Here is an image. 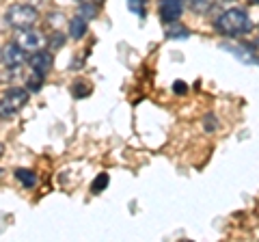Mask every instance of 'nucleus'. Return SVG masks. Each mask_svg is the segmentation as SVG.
<instances>
[{
    "label": "nucleus",
    "instance_id": "nucleus-1",
    "mask_svg": "<svg viewBox=\"0 0 259 242\" xmlns=\"http://www.w3.org/2000/svg\"><path fill=\"white\" fill-rule=\"evenodd\" d=\"M216 33H221L225 37H240L250 33L253 28V20L246 9H240V7H233V9H227L216 18L214 22Z\"/></svg>",
    "mask_w": 259,
    "mask_h": 242
},
{
    "label": "nucleus",
    "instance_id": "nucleus-2",
    "mask_svg": "<svg viewBox=\"0 0 259 242\" xmlns=\"http://www.w3.org/2000/svg\"><path fill=\"white\" fill-rule=\"evenodd\" d=\"M39 20V11L32 5H11L5 11V22L13 28H30Z\"/></svg>",
    "mask_w": 259,
    "mask_h": 242
},
{
    "label": "nucleus",
    "instance_id": "nucleus-3",
    "mask_svg": "<svg viewBox=\"0 0 259 242\" xmlns=\"http://www.w3.org/2000/svg\"><path fill=\"white\" fill-rule=\"evenodd\" d=\"M26 102H28V89H9L0 98V119L9 121L26 106Z\"/></svg>",
    "mask_w": 259,
    "mask_h": 242
},
{
    "label": "nucleus",
    "instance_id": "nucleus-4",
    "mask_svg": "<svg viewBox=\"0 0 259 242\" xmlns=\"http://www.w3.org/2000/svg\"><path fill=\"white\" fill-rule=\"evenodd\" d=\"M13 42L18 44L26 54H30V52L41 50V48L48 44V39L44 37V33H39V30H35V28L30 26V28H18V33H15Z\"/></svg>",
    "mask_w": 259,
    "mask_h": 242
},
{
    "label": "nucleus",
    "instance_id": "nucleus-5",
    "mask_svg": "<svg viewBox=\"0 0 259 242\" xmlns=\"http://www.w3.org/2000/svg\"><path fill=\"white\" fill-rule=\"evenodd\" d=\"M28 67H30V74H37V76H48L50 69L54 65V56L50 50H37V52H30L28 56Z\"/></svg>",
    "mask_w": 259,
    "mask_h": 242
},
{
    "label": "nucleus",
    "instance_id": "nucleus-6",
    "mask_svg": "<svg viewBox=\"0 0 259 242\" xmlns=\"http://www.w3.org/2000/svg\"><path fill=\"white\" fill-rule=\"evenodd\" d=\"M0 59H3L7 69H20L24 63H26V52H24L15 42H11L0 50Z\"/></svg>",
    "mask_w": 259,
    "mask_h": 242
},
{
    "label": "nucleus",
    "instance_id": "nucleus-7",
    "mask_svg": "<svg viewBox=\"0 0 259 242\" xmlns=\"http://www.w3.org/2000/svg\"><path fill=\"white\" fill-rule=\"evenodd\" d=\"M182 11H184V0H160L158 13H160V20L164 24L177 22L182 18Z\"/></svg>",
    "mask_w": 259,
    "mask_h": 242
},
{
    "label": "nucleus",
    "instance_id": "nucleus-8",
    "mask_svg": "<svg viewBox=\"0 0 259 242\" xmlns=\"http://www.w3.org/2000/svg\"><path fill=\"white\" fill-rule=\"evenodd\" d=\"M84 33H87V20L78 13L76 18L69 20V37L71 39H82Z\"/></svg>",
    "mask_w": 259,
    "mask_h": 242
},
{
    "label": "nucleus",
    "instance_id": "nucleus-9",
    "mask_svg": "<svg viewBox=\"0 0 259 242\" xmlns=\"http://www.w3.org/2000/svg\"><path fill=\"white\" fill-rule=\"evenodd\" d=\"M166 39H188L190 37V30L182 26V24H177V22H171L168 24V28H166V33H164Z\"/></svg>",
    "mask_w": 259,
    "mask_h": 242
},
{
    "label": "nucleus",
    "instance_id": "nucleus-10",
    "mask_svg": "<svg viewBox=\"0 0 259 242\" xmlns=\"http://www.w3.org/2000/svg\"><path fill=\"white\" fill-rule=\"evenodd\" d=\"M15 177H18L20 184L26 188L37 186V175H35V171H30V169H18V171H15Z\"/></svg>",
    "mask_w": 259,
    "mask_h": 242
},
{
    "label": "nucleus",
    "instance_id": "nucleus-11",
    "mask_svg": "<svg viewBox=\"0 0 259 242\" xmlns=\"http://www.w3.org/2000/svg\"><path fill=\"white\" fill-rule=\"evenodd\" d=\"M188 7H190L192 13L203 15V13H207L214 7V0H188Z\"/></svg>",
    "mask_w": 259,
    "mask_h": 242
},
{
    "label": "nucleus",
    "instance_id": "nucleus-12",
    "mask_svg": "<svg viewBox=\"0 0 259 242\" xmlns=\"http://www.w3.org/2000/svg\"><path fill=\"white\" fill-rule=\"evenodd\" d=\"M127 3V9L132 11L136 18H145V13H147V0H125Z\"/></svg>",
    "mask_w": 259,
    "mask_h": 242
},
{
    "label": "nucleus",
    "instance_id": "nucleus-13",
    "mask_svg": "<svg viewBox=\"0 0 259 242\" xmlns=\"http://www.w3.org/2000/svg\"><path fill=\"white\" fill-rule=\"evenodd\" d=\"M80 15H82L84 20H93L95 15H97V7H95V3L82 0V3H80Z\"/></svg>",
    "mask_w": 259,
    "mask_h": 242
},
{
    "label": "nucleus",
    "instance_id": "nucleus-14",
    "mask_svg": "<svg viewBox=\"0 0 259 242\" xmlns=\"http://www.w3.org/2000/svg\"><path fill=\"white\" fill-rule=\"evenodd\" d=\"M106 186H108V173H100L93 180V184H91V192H93V195H100V192Z\"/></svg>",
    "mask_w": 259,
    "mask_h": 242
},
{
    "label": "nucleus",
    "instance_id": "nucleus-15",
    "mask_svg": "<svg viewBox=\"0 0 259 242\" xmlns=\"http://www.w3.org/2000/svg\"><path fill=\"white\" fill-rule=\"evenodd\" d=\"M44 76H37V74H30V78H28V83H26V89L28 91H39L41 89V85H44Z\"/></svg>",
    "mask_w": 259,
    "mask_h": 242
},
{
    "label": "nucleus",
    "instance_id": "nucleus-16",
    "mask_svg": "<svg viewBox=\"0 0 259 242\" xmlns=\"http://www.w3.org/2000/svg\"><path fill=\"white\" fill-rule=\"evenodd\" d=\"M91 93V87H89V83H84V80H80V83H74V95L76 98H84V95Z\"/></svg>",
    "mask_w": 259,
    "mask_h": 242
},
{
    "label": "nucleus",
    "instance_id": "nucleus-17",
    "mask_svg": "<svg viewBox=\"0 0 259 242\" xmlns=\"http://www.w3.org/2000/svg\"><path fill=\"white\" fill-rule=\"evenodd\" d=\"M63 44H65V35L61 33V30H54L52 37H50V44H48L50 46V50H56V48H61Z\"/></svg>",
    "mask_w": 259,
    "mask_h": 242
},
{
    "label": "nucleus",
    "instance_id": "nucleus-18",
    "mask_svg": "<svg viewBox=\"0 0 259 242\" xmlns=\"http://www.w3.org/2000/svg\"><path fill=\"white\" fill-rule=\"evenodd\" d=\"M48 22L54 26V30H59L61 26H63V22H65V18H63V13H50L48 15Z\"/></svg>",
    "mask_w": 259,
    "mask_h": 242
},
{
    "label": "nucleus",
    "instance_id": "nucleus-19",
    "mask_svg": "<svg viewBox=\"0 0 259 242\" xmlns=\"http://www.w3.org/2000/svg\"><path fill=\"white\" fill-rule=\"evenodd\" d=\"M173 91L175 93H186L188 91V87H186V83H182V80H177V83L173 85Z\"/></svg>",
    "mask_w": 259,
    "mask_h": 242
},
{
    "label": "nucleus",
    "instance_id": "nucleus-20",
    "mask_svg": "<svg viewBox=\"0 0 259 242\" xmlns=\"http://www.w3.org/2000/svg\"><path fill=\"white\" fill-rule=\"evenodd\" d=\"M203 124H205V130H214V128L218 126L216 121H214V115H207V117H205V121H203Z\"/></svg>",
    "mask_w": 259,
    "mask_h": 242
},
{
    "label": "nucleus",
    "instance_id": "nucleus-21",
    "mask_svg": "<svg viewBox=\"0 0 259 242\" xmlns=\"http://www.w3.org/2000/svg\"><path fill=\"white\" fill-rule=\"evenodd\" d=\"M3 154H5V145L0 143V156H3Z\"/></svg>",
    "mask_w": 259,
    "mask_h": 242
},
{
    "label": "nucleus",
    "instance_id": "nucleus-22",
    "mask_svg": "<svg viewBox=\"0 0 259 242\" xmlns=\"http://www.w3.org/2000/svg\"><path fill=\"white\" fill-rule=\"evenodd\" d=\"M218 3H233V0H218Z\"/></svg>",
    "mask_w": 259,
    "mask_h": 242
},
{
    "label": "nucleus",
    "instance_id": "nucleus-23",
    "mask_svg": "<svg viewBox=\"0 0 259 242\" xmlns=\"http://www.w3.org/2000/svg\"><path fill=\"white\" fill-rule=\"evenodd\" d=\"M250 3H253V5H259V0H250Z\"/></svg>",
    "mask_w": 259,
    "mask_h": 242
},
{
    "label": "nucleus",
    "instance_id": "nucleus-24",
    "mask_svg": "<svg viewBox=\"0 0 259 242\" xmlns=\"http://www.w3.org/2000/svg\"><path fill=\"white\" fill-rule=\"evenodd\" d=\"M255 46H257V48H259V39H257V42H255Z\"/></svg>",
    "mask_w": 259,
    "mask_h": 242
},
{
    "label": "nucleus",
    "instance_id": "nucleus-25",
    "mask_svg": "<svg viewBox=\"0 0 259 242\" xmlns=\"http://www.w3.org/2000/svg\"><path fill=\"white\" fill-rule=\"evenodd\" d=\"M0 175H3V169H0Z\"/></svg>",
    "mask_w": 259,
    "mask_h": 242
}]
</instances>
